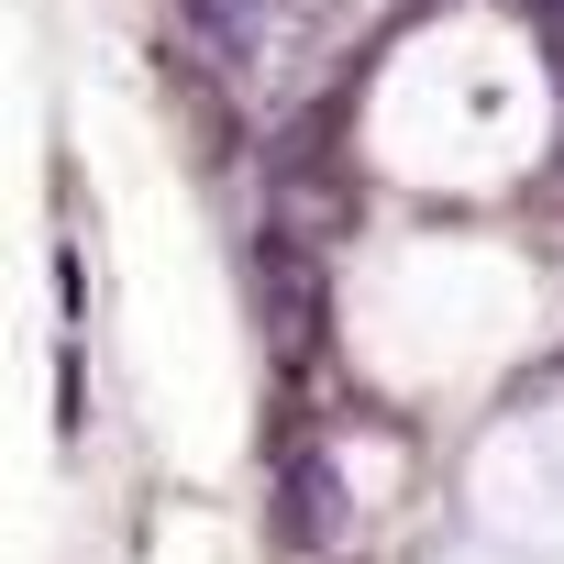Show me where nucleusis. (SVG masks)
Masks as SVG:
<instances>
[{
    "label": "nucleus",
    "instance_id": "nucleus-1",
    "mask_svg": "<svg viewBox=\"0 0 564 564\" xmlns=\"http://www.w3.org/2000/svg\"><path fill=\"white\" fill-rule=\"evenodd\" d=\"M366 221V188H355V166L322 144V122H300L289 144L265 155V232H289V243H344Z\"/></svg>",
    "mask_w": 564,
    "mask_h": 564
},
{
    "label": "nucleus",
    "instance_id": "nucleus-2",
    "mask_svg": "<svg viewBox=\"0 0 564 564\" xmlns=\"http://www.w3.org/2000/svg\"><path fill=\"white\" fill-rule=\"evenodd\" d=\"M254 311H265V344H276V355L311 366V355H322V322H333V300H322V254L289 243V232H254Z\"/></svg>",
    "mask_w": 564,
    "mask_h": 564
},
{
    "label": "nucleus",
    "instance_id": "nucleus-3",
    "mask_svg": "<svg viewBox=\"0 0 564 564\" xmlns=\"http://www.w3.org/2000/svg\"><path fill=\"white\" fill-rule=\"evenodd\" d=\"M177 12H188L199 56H210V67H232V78L276 67V45H289V12H276V0H177Z\"/></svg>",
    "mask_w": 564,
    "mask_h": 564
},
{
    "label": "nucleus",
    "instance_id": "nucleus-4",
    "mask_svg": "<svg viewBox=\"0 0 564 564\" xmlns=\"http://www.w3.org/2000/svg\"><path fill=\"white\" fill-rule=\"evenodd\" d=\"M333 531H344V476H333L322 443H289V454H276V542L322 553Z\"/></svg>",
    "mask_w": 564,
    "mask_h": 564
}]
</instances>
